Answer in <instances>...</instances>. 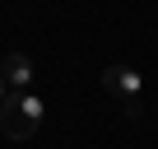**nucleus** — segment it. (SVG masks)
Listing matches in <instances>:
<instances>
[{
	"mask_svg": "<svg viewBox=\"0 0 158 149\" xmlns=\"http://www.w3.org/2000/svg\"><path fill=\"white\" fill-rule=\"evenodd\" d=\"M0 126H5L10 140H28L42 126V98L33 89H5V98H0Z\"/></svg>",
	"mask_w": 158,
	"mask_h": 149,
	"instance_id": "1",
	"label": "nucleus"
},
{
	"mask_svg": "<svg viewBox=\"0 0 158 149\" xmlns=\"http://www.w3.org/2000/svg\"><path fill=\"white\" fill-rule=\"evenodd\" d=\"M102 89H107L112 98H130V103H135V98L144 93V79H139L135 65H107V70H102Z\"/></svg>",
	"mask_w": 158,
	"mask_h": 149,
	"instance_id": "2",
	"label": "nucleus"
},
{
	"mask_svg": "<svg viewBox=\"0 0 158 149\" xmlns=\"http://www.w3.org/2000/svg\"><path fill=\"white\" fill-rule=\"evenodd\" d=\"M0 74H5L10 89H33V79H37V70H33V56H28V51H10Z\"/></svg>",
	"mask_w": 158,
	"mask_h": 149,
	"instance_id": "3",
	"label": "nucleus"
},
{
	"mask_svg": "<svg viewBox=\"0 0 158 149\" xmlns=\"http://www.w3.org/2000/svg\"><path fill=\"white\" fill-rule=\"evenodd\" d=\"M5 89H10V84H5V74H0V98H5Z\"/></svg>",
	"mask_w": 158,
	"mask_h": 149,
	"instance_id": "4",
	"label": "nucleus"
}]
</instances>
